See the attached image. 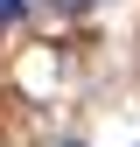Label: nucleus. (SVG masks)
<instances>
[{"mask_svg": "<svg viewBox=\"0 0 140 147\" xmlns=\"http://www.w3.org/2000/svg\"><path fill=\"white\" fill-rule=\"evenodd\" d=\"M21 7H28V0H0V28H7V21H14Z\"/></svg>", "mask_w": 140, "mask_h": 147, "instance_id": "1", "label": "nucleus"}, {"mask_svg": "<svg viewBox=\"0 0 140 147\" xmlns=\"http://www.w3.org/2000/svg\"><path fill=\"white\" fill-rule=\"evenodd\" d=\"M63 7H91V0H63Z\"/></svg>", "mask_w": 140, "mask_h": 147, "instance_id": "2", "label": "nucleus"}, {"mask_svg": "<svg viewBox=\"0 0 140 147\" xmlns=\"http://www.w3.org/2000/svg\"><path fill=\"white\" fill-rule=\"evenodd\" d=\"M70 147H77V140H70Z\"/></svg>", "mask_w": 140, "mask_h": 147, "instance_id": "3", "label": "nucleus"}]
</instances>
